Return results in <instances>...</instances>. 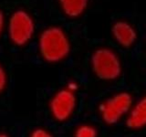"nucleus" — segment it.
Returning a JSON list of instances; mask_svg holds the SVG:
<instances>
[{
	"instance_id": "1",
	"label": "nucleus",
	"mask_w": 146,
	"mask_h": 137,
	"mask_svg": "<svg viewBox=\"0 0 146 137\" xmlns=\"http://www.w3.org/2000/svg\"><path fill=\"white\" fill-rule=\"evenodd\" d=\"M38 50L43 61L59 63L68 57L71 42L67 32L59 26H48L40 31L38 37Z\"/></svg>"
},
{
	"instance_id": "2",
	"label": "nucleus",
	"mask_w": 146,
	"mask_h": 137,
	"mask_svg": "<svg viewBox=\"0 0 146 137\" xmlns=\"http://www.w3.org/2000/svg\"><path fill=\"white\" fill-rule=\"evenodd\" d=\"M6 31L10 42L16 47H25L36 34V22L31 13L24 8L14 10L7 19Z\"/></svg>"
},
{
	"instance_id": "3",
	"label": "nucleus",
	"mask_w": 146,
	"mask_h": 137,
	"mask_svg": "<svg viewBox=\"0 0 146 137\" xmlns=\"http://www.w3.org/2000/svg\"><path fill=\"white\" fill-rule=\"evenodd\" d=\"M90 68L98 79L114 81L122 74V63L119 54L109 47L96 49L90 56Z\"/></svg>"
},
{
	"instance_id": "4",
	"label": "nucleus",
	"mask_w": 146,
	"mask_h": 137,
	"mask_svg": "<svg viewBox=\"0 0 146 137\" xmlns=\"http://www.w3.org/2000/svg\"><path fill=\"white\" fill-rule=\"evenodd\" d=\"M133 97L128 91H118L103 100L98 107L99 116L107 125H115L125 119L133 103Z\"/></svg>"
},
{
	"instance_id": "5",
	"label": "nucleus",
	"mask_w": 146,
	"mask_h": 137,
	"mask_svg": "<svg viewBox=\"0 0 146 137\" xmlns=\"http://www.w3.org/2000/svg\"><path fill=\"white\" fill-rule=\"evenodd\" d=\"M77 107L76 93L63 88L57 90L48 102L50 115L55 121L64 122L68 121L75 112Z\"/></svg>"
},
{
	"instance_id": "6",
	"label": "nucleus",
	"mask_w": 146,
	"mask_h": 137,
	"mask_svg": "<svg viewBox=\"0 0 146 137\" xmlns=\"http://www.w3.org/2000/svg\"><path fill=\"white\" fill-rule=\"evenodd\" d=\"M111 31L113 39L121 48L129 49L132 47L138 39V32L135 27L124 19L114 22Z\"/></svg>"
},
{
	"instance_id": "7",
	"label": "nucleus",
	"mask_w": 146,
	"mask_h": 137,
	"mask_svg": "<svg viewBox=\"0 0 146 137\" xmlns=\"http://www.w3.org/2000/svg\"><path fill=\"white\" fill-rule=\"evenodd\" d=\"M125 123L132 131H140L146 128V95L133 100L125 119Z\"/></svg>"
},
{
	"instance_id": "8",
	"label": "nucleus",
	"mask_w": 146,
	"mask_h": 137,
	"mask_svg": "<svg viewBox=\"0 0 146 137\" xmlns=\"http://www.w3.org/2000/svg\"><path fill=\"white\" fill-rule=\"evenodd\" d=\"M61 12L68 18H78L86 12L90 0H58Z\"/></svg>"
},
{
	"instance_id": "9",
	"label": "nucleus",
	"mask_w": 146,
	"mask_h": 137,
	"mask_svg": "<svg viewBox=\"0 0 146 137\" xmlns=\"http://www.w3.org/2000/svg\"><path fill=\"white\" fill-rule=\"evenodd\" d=\"M98 129L90 123H81L74 130L73 137H98Z\"/></svg>"
},
{
	"instance_id": "10",
	"label": "nucleus",
	"mask_w": 146,
	"mask_h": 137,
	"mask_svg": "<svg viewBox=\"0 0 146 137\" xmlns=\"http://www.w3.org/2000/svg\"><path fill=\"white\" fill-rule=\"evenodd\" d=\"M29 137H54V135L47 128L36 127L30 132Z\"/></svg>"
},
{
	"instance_id": "11",
	"label": "nucleus",
	"mask_w": 146,
	"mask_h": 137,
	"mask_svg": "<svg viewBox=\"0 0 146 137\" xmlns=\"http://www.w3.org/2000/svg\"><path fill=\"white\" fill-rule=\"evenodd\" d=\"M8 82L7 73L6 68H4L2 63L0 62V94H2L6 90Z\"/></svg>"
},
{
	"instance_id": "12",
	"label": "nucleus",
	"mask_w": 146,
	"mask_h": 137,
	"mask_svg": "<svg viewBox=\"0 0 146 137\" xmlns=\"http://www.w3.org/2000/svg\"><path fill=\"white\" fill-rule=\"evenodd\" d=\"M7 17L5 15L3 9L0 8V39L2 38L3 34L6 32L7 29Z\"/></svg>"
},
{
	"instance_id": "13",
	"label": "nucleus",
	"mask_w": 146,
	"mask_h": 137,
	"mask_svg": "<svg viewBox=\"0 0 146 137\" xmlns=\"http://www.w3.org/2000/svg\"><path fill=\"white\" fill-rule=\"evenodd\" d=\"M79 87H80V85H79V83H78V82H77L76 80H68V81L67 82V84H66V87H65V88H66L67 90H68L72 91V92L76 93L77 91H78V90H79Z\"/></svg>"
},
{
	"instance_id": "14",
	"label": "nucleus",
	"mask_w": 146,
	"mask_h": 137,
	"mask_svg": "<svg viewBox=\"0 0 146 137\" xmlns=\"http://www.w3.org/2000/svg\"><path fill=\"white\" fill-rule=\"evenodd\" d=\"M0 137H10L7 132H0Z\"/></svg>"
}]
</instances>
